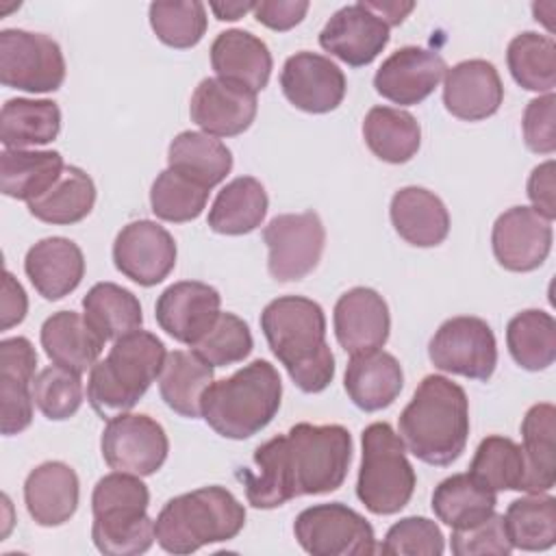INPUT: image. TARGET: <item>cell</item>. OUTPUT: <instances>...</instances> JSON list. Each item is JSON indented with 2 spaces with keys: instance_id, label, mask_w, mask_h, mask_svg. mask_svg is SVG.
Masks as SVG:
<instances>
[{
  "instance_id": "6da1fadb",
  "label": "cell",
  "mask_w": 556,
  "mask_h": 556,
  "mask_svg": "<svg viewBox=\"0 0 556 556\" xmlns=\"http://www.w3.org/2000/svg\"><path fill=\"white\" fill-rule=\"evenodd\" d=\"M254 469L239 480L254 508H278L293 497L337 491L352 463V434L339 424H295L254 450Z\"/></svg>"
},
{
  "instance_id": "7a4b0ae2",
  "label": "cell",
  "mask_w": 556,
  "mask_h": 556,
  "mask_svg": "<svg viewBox=\"0 0 556 556\" xmlns=\"http://www.w3.org/2000/svg\"><path fill=\"white\" fill-rule=\"evenodd\" d=\"M261 330L300 391L319 393L332 382L334 354L326 343L324 308L315 300L304 295L271 300L261 313Z\"/></svg>"
},
{
  "instance_id": "3957f363",
  "label": "cell",
  "mask_w": 556,
  "mask_h": 556,
  "mask_svg": "<svg viewBox=\"0 0 556 556\" xmlns=\"http://www.w3.org/2000/svg\"><path fill=\"white\" fill-rule=\"evenodd\" d=\"M404 447L426 465L447 467L467 445L469 400L460 384L430 374L415 389L397 419Z\"/></svg>"
},
{
  "instance_id": "277c9868",
  "label": "cell",
  "mask_w": 556,
  "mask_h": 556,
  "mask_svg": "<svg viewBox=\"0 0 556 556\" xmlns=\"http://www.w3.org/2000/svg\"><path fill=\"white\" fill-rule=\"evenodd\" d=\"M280 400L278 369L269 361L256 358L232 376L211 382L202 397V417L219 437L243 441L269 426Z\"/></svg>"
},
{
  "instance_id": "5b68a950",
  "label": "cell",
  "mask_w": 556,
  "mask_h": 556,
  "mask_svg": "<svg viewBox=\"0 0 556 556\" xmlns=\"http://www.w3.org/2000/svg\"><path fill=\"white\" fill-rule=\"evenodd\" d=\"M165 356L163 341L141 328L113 341L109 354L89 369L87 400L91 408L102 419L128 413L159 378Z\"/></svg>"
},
{
  "instance_id": "8992f818",
  "label": "cell",
  "mask_w": 556,
  "mask_h": 556,
  "mask_svg": "<svg viewBox=\"0 0 556 556\" xmlns=\"http://www.w3.org/2000/svg\"><path fill=\"white\" fill-rule=\"evenodd\" d=\"M243 526V504L228 489L213 484L167 500L154 519V536L169 554H191L235 539Z\"/></svg>"
},
{
  "instance_id": "52a82bcc",
  "label": "cell",
  "mask_w": 556,
  "mask_h": 556,
  "mask_svg": "<svg viewBox=\"0 0 556 556\" xmlns=\"http://www.w3.org/2000/svg\"><path fill=\"white\" fill-rule=\"evenodd\" d=\"M363 456L356 495L374 515H395L413 497L417 476L406 456L404 441L387 421L363 430Z\"/></svg>"
},
{
  "instance_id": "ba28073f",
  "label": "cell",
  "mask_w": 556,
  "mask_h": 556,
  "mask_svg": "<svg viewBox=\"0 0 556 556\" xmlns=\"http://www.w3.org/2000/svg\"><path fill=\"white\" fill-rule=\"evenodd\" d=\"M293 534L300 547L313 556H369L378 552L371 523L341 502L304 508L293 521Z\"/></svg>"
},
{
  "instance_id": "9c48e42d",
  "label": "cell",
  "mask_w": 556,
  "mask_h": 556,
  "mask_svg": "<svg viewBox=\"0 0 556 556\" xmlns=\"http://www.w3.org/2000/svg\"><path fill=\"white\" fill-rule=\"evenodd\" d=\"M65 80L61 46L43 35L22 28L0 30V83L28 93L56 91Z\"/></svg>"
},
{
  "instance_id": "30bf717a",
  "label": "cell",
  "mask_w": 556,
  "mask_h": 556,
  "mask_svg": "<svg viewBox=\"0 0 556 556\" xmlns=\"http://www.w3.org/2000/svg\"><path fill=\"white\" fill-rule=\"evenodd\" d=\"M267 269L278 282L306 278L321 261L326 228L315 211L276 215L263 230Z\"/></svg>"
},
{
  "instance_id": "8fae6325",
  "label": "cell",
  "mask_w": 556,
  "mask_h": 556,
  "mask_svg": "<svg viewBox=\"0 0 556 556\" xmlns=\"http://www.w3.org/2000/svg\"><path fill=\"white\" fill-rule=\"evenodd\" d=\"M428 356L441 371L486 382L497 365L495 334L484 319L458 315L439 326L428 343Z\"/></svg>"
},
{
  "instance_id": "7c38bea8",
  "label": "cell",
  "mask_w": 556,
  "mask_h": 556,
  "mask_svg": "<svg viewBox=\"0 0 556 556\" xmlns=\"http://www.w3.org/2000/svg\"><path fill=\"white\" fill-rule=\"evenodd\" d=\"M100 450L113 471L152 476L163 467L169 441L163 426L150 415L122 413L106 419Z\"/></svg>"
},
{
  "instance_id": "4fadbf2b",
  "label": "cell",
  "mask_w": 556,
  "mask_h": 556,
  "mask_svg": "<svg viewBox=\"0 0 556 556\" xmlns=\"http://www.w3.org/2000/svg\"><path fill=\"white\" fill-rule=\"evenodd\" d=\"M176 254L174 237L152 219L126 224L113 243L117 271L141 287L163 282L176 265Z\"/></svg>"
},
{
  "instance_id": "5bb4252c",
  "label": "cell",
  "mask_w": 556,
  "mask_h": 556,
  "mask_svg": "<svg viewBox=\"0 0 556 556\" xmlns=\"http://www.w3.org/2000/svg\"><path fill=\"white\" fill-rule=\"evenodd\" d=\"M552 222L532 206H513L504 211L491 232L495 261L517 274L539 269L552 250Z\"/></svg>"
},
{
  "instance_id": "9a60e30c",
  "label": "cell",
  "mask_w": 556,
  "mask_h": 556,
  "mask_svg": "<svg viewBox=\"0 0 556 556\" xmlns=\"http://www.w3.org/2000/svg\"><path fill=\"white\" fill-rule=\"evenodd\" d=\"M280 89L295 109L321 115L334 111L343 102L348 83L343 70L334 61L302 50L285 61Z\"/></svg>"
},
{
  "instance_id": "2e32d148",
  "label": "cell",
  "mask_w": 556,
  "mask_h": 556,
  "mask_svg": "<svg viewBox=\"0 0 556 556\" xmlns=\"http://www.w3.org/2000/svg\"><path fill=\"white\" fill-rule=\"evenodd\" d=\"M256 93L243 85L211 76L195 87L189 115L211 137H237L245 132L256 117Z\"/></svg>"
},
{
  "instance_id": "e0dca14e",
  "label": "cell",
  "mask_w": 556,
  "mask_h": 556,
  "mask_svg": "<svg viewBox=\"0 0 556 556\" xmlns=\"http://www.w3.org/2000/svg\"><path fill=\"white\" fill-rule=\"evenodd\" d=\"M445 70L447 65L439 52L404 46L382 61L374 76V87L389 102L413 106L437 89Z\"/></svg>"
},
{
  "instance_id": "ac0fdd59",
  "label": "cell",
  "mask_w": 556,
  "mask_h": 556,
  "mask_svg": "<svg viewBox=\"0 0 556 556\" xmlns=\"http://www.w3.org/2000/svg\"><path fill=\"white\" fill-rule=\"evenodd\" d=\"M389 37V26L361 0L332 13L319 33V46L350 67H363L387 48Z\"/></svg>"
},
{
  "instance_id": "d6986e66",
  "label": "cell",
  "mask_w": 556,
  "mask_h": 556,
  "mask_svg": "<svg viewBox=\"0 0 556 556\" xmlns=\"http://www.w3.org/2000/svg\"><path fill=\"white\" fill-rule=\"evenodd\" d=\"M222 295L215 287L200 280H180L169 285L156 300L154 317L178 343L193 345L217 319Z\"/></svg>"
},
{
  "instance_id": "ffe728a7",
  "label": "cell",
  "mask_w": 556,
  "mask_h": 556,
  "mask_svg": "<svg viewBox=\"0 0 556 556\" xmlns=\"http://www.w3.org/2000/svg\"><path fill=\"white\" fill-rule=\"evenodd\" d=\"M37 352L26 337L0 341V430L4 437L24 432L33 421V380Z\"/></svg>"
},
{
  "instance_id": "44dd1931",
  "label": "cell",
  "mask_w": 556,
  "mask_h": 556,
  "mask_svg": "<svg viewBox=\"0 0 556 556\" xmlns=\"http://www.w3.org/2000/svg\"><path fill=\"white\" fill-rule=\"evenodd\" d=\"M334 337L348 354L380 350L391 330V315L384 298L369 287L345 291L332 311Z\"/></svg>"
},
{
  "instance_id": "7402d4cb",
  "label": "cell",
  "mask_w": 556,
  "mask_h": 556,
  "mask_svg": "<svg viewBox=\"0 0 556 556\" xmlns=\"http://www.w3.org/2000/svg\"><path fill=\"white\" fill-rule=\"evenodd\" d=\"M443 104L463 122H480L497 113L504 100V85L493 63L484 59L460 61L445 70Z\"/></svg>"
},
{
  "instance_id": "603a6c76",
  "label": "cell",
  "mask_w": 556,
  "mask_h": 556,
  "mask_svg": "<svg viewBox=\"0 0 556 556\" xmlns=\"http://www.w3.org/2000/svg\"><path fill=\"white\" fill-rule=\"evenodd\" d=\"M80 482L76 471L61 460L37 465L24 482V504L37 526L54 528L70 521L78 508Z\"/></svg>"
},
{
  "instance_id": "cb8c5ba5",
  "label": "cell",
  "mask_w": 556,
  "mask_h": 556,
  "mask_svg": "<svg viewBox=\"0 0 556 556\" xmlns=\"http://www.w3.org/2000/svg\"><path fill=\"white\" fill-rule=\"evenodd\" d=\"M24 271L43 300L70 295L85 276L83 250L67 237H46L28 248Z\"/></svg>"
},
{
  "instance_id": "d4e9b609",
  "label": "cell",
  "mask_w": 556,
  "mask_h": 556,
  "mask_svg": "<svg viewBox=\"0 0 556 556\" xmlns=\"http://www.w3.org/2000/svg\"><path fill=\"white\" fill-rule=\"evenodd\" d=\"M271 52L256 35L230 28L211 43V67L224 80L243 85L254 93L263 91L271 76Z\"/></svg>"
},
{
  "instance_id": "484cf974",
  "label": "cell",
  "mask_w": 556,
  "mask_h": 556,
  "mask_svg": "<svg viewBox=\"0 0 556 556\" xmlns=\"http://www.w3.org/2000/svg\"><path fill=\"white\" fill-rule=\"evenodd\" d=\"M345 393L365 413H376L395 402L404 387L400 361L382 350L352 354L345 367Z\"/></svg>"
},
{
  "instance_id": "4316f807",
  "label": "cell",
  "mask_w": 556,
  "mask_h": 556,
  "mask_svg": "<svg viewBox=\"0 0 556 556\" xmlns=\"http://www.w3.org/2000/svg\"><path fill=\"white\" fill-rule=\"evenodd\" d=\"M389 215L395 232L417 248H434L450 235V213L443 200L424 187L397 189Z\"/></svg>"
},
{
  "instance_id": "83f0119b",
  "label": "cell",
  "mask_w": 556,
  "mask_h": 556,
  "mask_svg": "<svg viewBox=\"0 0 556 556\" xmlns=\"http://www.w3.org/2000/svg\"><path fill=\"white\" fill-rule=\"evenodd\" d=\"M41 348L46 356L65 369L85 374L91 369L104 348V341L76 311L52 313L41 326Z\"/></svg>"
},
{
  "instance_id": "f1b7e54d",
  "label": "cell",
  "mask_w": 556,
  "mask_h": 556,
  "mask_svg": "<svg viewBox=\"0 0 556 556\" xmlns=\"http://www.w3.org/2000/svg\"><path fill=\"white\" fill-rule=\"evenodd\" d=\"M526 480L523 493H547L556 484V408L541 402L521 421Z\"/></svg>"
},
{
  "instance_id": "f546056e",
  "label": "cell",
  "mask_w": 556,
  "mask_h": 556,
  "mask_svg": "<svg viewBox=\"0 0 556 556\" xmlns=\"http://www.w3.org/2000/svg\"><path fill=\"white\" fill-rule=\"evenodd\" d=\"M213 382V365L195 352L174 350L165 356L159 374V391L163 402L187 419L202 417V397Z\"/></svg>"
},
{
  "instance_id": "4dcf8cb0",
  "label": "cell",
  "mask_w": 556,
  "mask_h": 556,
  "mask_svg": "<svg viewBox=\"0 0 556 556\" xmlns=\"http://www.w3.org/2000/svg\"><path fill=\"white\" fill-rule=\"evenodd\" d=\"M267 191L252 176L232 178L215 195L208 211V228L217 235H248L256 230L267 215Z\"/></svg>"
},
{
  "instance_id": "1f68e13d",
  "label": "cell",
  "mask_w": 556,
  "mask_h": 556,
  "mask_svg": "<svg viewBox=\"0 0 556 556\" xmlns=\"http://www.w3.org/2000/svg\"><path fill=\"white\" fill-rule=\"evenodd\" d=\"M167 167L206 189H213L230 174L232 152L217 137L198 130H182L167 148Z\"/></svg>"
},
{
  "instance_id": "d6a6232c",
  "label": "cell",
  "mask_w": 556,
  "mask_h": 556,
  "mask_svg": "<svg viewBox=\"0 0 556 556\" xmlns=\"http://www.w3.org/2000/svg\"><path fill=\"white\" fill-rule=\"evenodd\" d=\"M63 156L56 150L0 152V191L7 198L30 202L43 195L63 174Z\"/></svg>"
},
{
  "instance_id": "836d02e7",
  "label": "cell",
  "mask_w": 556,
  "mask_h": 556,
  "mask_svg": "<svg viewBox=\"0 0 556 556\" xmlns=\"http://www.w3.org/2000/svg\"><path fill=\"white\" fill-rule=\"evenodd\" d=\"M61 132V109L52 100L11 98L0 111V141L9 150H26L54 141Z\"/></svg>"
},
{
  "instance_id": "e575fe53",
  "label": "cell",
  "mask_w": 556,
  "mask_h": 556,
  "mask_svg": "<svg viewBox=\"0 0 556 556\" xmlns=\"http://www.w3.org/2000/svg\"><path fill=\"white\" fill-rule=\"evenodd\" d=\"M91 539L98 552L106 556H137L154 543V521L148 508L113 506L93 513Z\"/></svg>"
},
{
  "instance_id": "d590c367",
  "label": "cell",
  "mask_w": 556,
  "mask_h": 556,
  "mask_svg": "<svg viewBox=\"0 0 556 556\" xmlns=\"http://www.w3.org/2000/svg\"><path fill=\"white\" fill-rule=\"evenodd\" d=\"M363 139L374 156L400 165L417 154L421 146V128L408 111L371 106L363 119Z\"/></svg>"
},
{
  "instance_id": "8d00e7d4",
  "label": "cell",
  "mask_w": 556,
  "mask_h": 556,
  "mask_svg": "<svg viewBox=\"0 0 556 556\" xmlns=\"http://www.w3.org/2000/svg\"><path fill=\"white\" fill-rule=\"evenodd\" d=\"M83 317L104 343L117 341L143 324L137 295L115 282H96L83 298Z\"/></svg>"
},
{
  "instance_id": "74e56055",
  "label": "cell",
  "mask_w": 556,
  "mask_h": 556,
  "mask_svg": "<svg viewBox=\"0 0 556 556\" xmlns=\"http://www.w3.org/2000/svg\"><path fill=\"white\" fill-rule=\"evenodd\" d=\"M93 204L96 185L91 176L76 165H65L59 180L43 195L28 202V211L43 224L70 226L83 222Z\"/></svg>"
},
{
  "instance_id": "f35d334b",
  "label": "cell",
  "mask_w": 556,
  "mask_h": 556,
  "mask_svg": "<svg viewBox=\"0 0 556 556\" xmlns=\"http://www.w3.org/2000/svg\"><path fill=\"white\" fill-rule=\"evenodd\" d=\"M495 491L482 486L469 473H454L441 480L432 493V510L439 521L456 528H469L495 513Z\"/></svg>"
},
{
  "instance_id": "ab89813d",
  "label": "cell",
  "mask_w": 556,
  "mask_h": 556,
  "mask_svg": "<svg viewBox=\"0 0 556 556\" xmlns=\"http://www.w3.org/2000/svg\"><path fill=\"white\" fill-rule=\"evenodd\" d=\"M513 361L528 371H543L556 358V321L541 308L517 313L506 326Z\"/></svg>"
},
{
  "instance_id": "60d3db41",
  "label": "cell",
  "mask_w": 556,
  "mask_h": 556,
  "mask_svg": "<svg viewBox=\"0 0 556 556\" xmlns=\"http://www.w3.org/2000/svg\"><path fill=\"white\" fill-rule=\"evenodd\" d=\"M506 63L519 87L539 93H554L556 43L552 37L534 30L515 35L506 50Z\"/></svg>"
},
{
  "instance_id": "b9f144b4",
  "label": "cell",
  "mask_w": 556,
  "mask_h": 556,
  "mask_svg": "<svg viewBox=\"0 0 556 556\" xmlns=\"http://www.w3.org/2000/svg\"><path fill=\"white\" fill-rule=\"evenodd\" d=\"M513 547L523 552H545L556 543V500L543 493L510 502L504 515Z\"/></svg>"
},
{
  "instance_id": "7bdbcfd3",
  "label": "cell",
  "mask_w": 556,
  "mask_h": 556,
  "mask_svg": "<svg viewBox=\"0 0 556 556\" xmlns=\"http://www.w3.org/2000/svg\"><path fill=\"white\" fill-rule=\"evenodd\" d=\"M469 476L491 491H523L526 458L519 443L508 437L491 434L480 441Z\"/></svg>"
},
{
  "instance_id": "ee69618b",
  "label": "cell",
  "mask_w": 556,
  "mask_h": 556,
  "mask_svg": "<svg viewBox=\"0 0 556 556\" xmlns=\"http://www.w3.org/2000/svg\"><path fill=\"white\" fill-rule=\"evenodd\" d=\"M148 15L154 35L169 48H193L206 33V7L200 0H159Z\"/></svg>"
},
{
  "instance_id": "f6af8a7d",
  "label": "cell",
  "mask_w": 556,
  "mask_h": 556,
  "mask_svg": "<svg viewBox=\"0 0 556 556\" xmlns=\"http://www.w3.org/2000/svg\"><path fill=\"white\" fill-rule=\"evenodd\" d=\"M208 191L211 189L202 187L200 182L167 167L152 182L150 206L159 219L185 224L202 215L206 208Z\"/></svg>"
},
{
  "instance_id": "bcb514c9",
  "label": "cell",
  "mask_w": 556,
  "mask_h": 556,
  "mask_svg": "<svg viewBox=\"0 0 556 556\" xmlns=\"http://www.w3.org/2000/svg\"><path fill=\"white\" fill-rule=\"evenodd\" d=\"M254 348L248 324L235 313H219L213 326L191 345L202 361L213 367H228L250 356Z\"/></svg>"
},
{
  "instance_id": "7dc6e473",
  "label": "cell",
  "mask_w": 556,
  "mask_h": 556,
  "mask_svg": "<svg viewBox=\"0 0 556 556\" xmlns=\"http://www.w3.org/2000/svg\"><path fill=\"white\" fill-rule=\"evenodd\" d=\"M33 400L41 415L52 421L74 417L83 404L80 374L59 365L41 369L33 380Z\"/></svg>"
},
{
  "instance_id": "c3c4849f",
  "label": "cell",
  "mask_w": 556,
  "mask_h": 556,
  "mask_svg": "<svg viewBox=\"0 0 556 556\" xmlns=\"http://www.w3.org/2000/svg\"><path fill=\"white\" fill-rule=\"evenodd\" d=\"M445 539L441 528L428 517H404L395 521L378 552L389 556H441Z\"/></svg>"
},
{
  "instance_id": "681fc988",
  "label": "cell",
  "mask_w": 556,
  "mask_h": 556,
  "mask_svg": "<svg viewBox=\"0 0 556 556\" xmlns=\"http://www.w3.org/2000/svg\"><path fill=\"white\" fill-rule=\"evenodd\" d=\"M452 554L456 556H508L515 547L508 539L504 515L491 513L480 523L456 528L450 536Z\"/></svg>"
},
{
  "instance_id": "f907efd6",
  "label": "cell",
  "mask_w": 556,
  "mask_h": 556,
  "mask_svg": "<svg viewBox=\"0 0 556 556\" xmlns=\"http://www.w3.org/2000/svg\"><path fill=\"white\" fill-rule=\"evenodd\" d=\"M523 141L536 154L556 150V96L543 93L528 102L521 119Z\"/></svg>"
},
{
  "instance_id": "816d5d0a",
  "label": "cell",
  "mask_w": 556,
  "mask_h": 556,
  "mask_svg": "<svg viewBox=\"0 0 556 556\" xmlns=\"http://www.w3.org/2000/svg\"><path fill=\"white\" fill-rule=\"evenodd\" d=\"M308 7L306 0H261L254 4V17L258 24L282 33L298 26Z\"/></svg>"
},
{
  "instance_id": "f5cc1de1",
  "label": "cell",
  "mask_w": 556,
  "mask_h": 556,
  "mask_svg": "<svg viewBox=\"0 0 556 556\" xmlns=\"http://www.w3.org/2000/svg\"><path fill=\"white\" fill-rule=\"evenodd\" d=\"M554 161H545L536 165L528 178V198L532 208L547 217L549 222L556 217V200H554Z\"/></svg>"
},
{
  "instance_id": "db71d44e",
  "label": "cell",
  "mask_w": 556,
  "mask_h": 556,
  "mask_svg": "<svg viewBox=\"0 0 556 556\" xmlns=\"http://www.w3.org/2000/svg\"><path fill=\"white\" fill-rule=\"evenodd\" d=\"M0 311H2L0 313L2 315V321H0L2 330H9V328L22 324L24 317H26V311H28L26 291L13 278L11 271L2 274V304H0Z\"/></svg>"
},
{
  "instance_id": "11a10c76",
  "label": "cell",
  "mask_w": 556,
  "mask_h": 556,
  "mask_svg": "<svg viewBox=\"0 0 556 556\" xmlns=\"http://www.w3.org/2000/svg\"><path fill=\"white\" fill-rule=\"evenodd\" d=\"M363 2L389 28L400 26L404 22V17L415 9V2H400V0H363Z\"/></svg>"
},
{
  "instance_id": "9f6ffc18",
  "label": "cell",
  "mask_w": 556,
  "mask_h": 556,
  "mask_svg": "<svg viewBox=\"0 0 556 556\" xmlns=\"http://www.w3.org/2000/svg\"><path fill=\"white\" fill-rule=\"evenodd\" d=\"M256 2H211L208 9L215 13L222 22H235L243 17L248 11H254Z\"/></svg>"
}]
</instances>
